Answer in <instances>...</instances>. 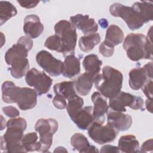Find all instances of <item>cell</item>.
<instances>
[{
  "label": "cell",
  "mask_w": 153,
  "mask_h": 153,
  "mask_svg": "<svg viewBox=\"0 0 153 153\" xmlns=\"http://www.w3.org/2000/svg\"><path fill=\"white\" fill-rule=\"evenodd\" d=\"M54 152H67L68 151L64 148V147H62V146H59V147H57L56 148V149L54 151Z\"/></svg>",
  "instance_id": "cell-41"
},
{
  "label": "cell",
  "mask_w": 153,
  "mask_h": 153,
  "mask_svg": "<svg viewBox=\"0 0 153 153\" xmlns=\"http://www.w3.org/2000/svg\"><path fill=\"white\" fill-rule=\"evenodd\" d=\"M44 46L48 49L53 51H56L58 53H61L62 43L59 36L54 34L48 37L45 41Z\"/></svg>",
  "instance_id": "cell-32"
},
{
  "label": "cell",
  "mask_w": 153,
  "mask_h": 153,
  "mask_svg": "<svg viewBox=\"0 0 153 153\" xmlns=\"http://www.w3.org/2000/svg\"><path fill=\"white\" fill-rule=\"evenodd\" d=\"M58 129V123L53 118H41L35 125V130L39 134L40 152H48L53 142V136Z\"/></svg>",
  "instance_id": "cell-7"
},
{
  "label": "cell",
  "mask_w": 153,
  "mask_h": 153,
  "mask_svg": "<svg viewBox=\"0 0 153 153\" xmlns=\"http://www.w3.org/2000/svg\"><path fill=\"white\" fill-rule=\"evenodd\" d=\"M7 129L1 137V149L7 152H26L22 144L27 123L22 117L13 118L7 122Z\"/></svg>",
  "instance_id": "cell-2"
},
{
  "label": "cell",
  "mask_w": 153,
  "mask_h": 153,
  "mask_svg": "<svg viewBox=\"0 0 153 153\" xmlns=\"http://www.w3.org/2000/svg\"><path fill=\"white\" fill-rule=\"evenodd\" d=\"M8 65L11 66L9 71L11 76L16 79L22 78L29 71V63L27 57H16Z\"/></svg>",
  "instance_id": "cell-21"
},
{
  "label": "cell",
  "mask_w": 153,
  "mask_h": 153,
  "mask_svg": "<svg viewBox=\"0 0 153 153\" xmlns=\"http://www.w3.org/2000/svg\"><path fill=\"white\" fill-rule=\"evenodd\" d=\"M53 90L56 95L59 96L68 100L76 94L74 81H63L56 84L53 87Z\"/></svg>",
  "instance_id": "cell-23"
},
{
  "label": "cell",
  "mask_w": 153,
  "mask_h": 153,
  "mask_svg": "<svg viewBox=\"0 0 153 153\" xmlns=\"http://www.w3.org/2000/svg\"><path fill=\"white\" fill-rule=\"evenodd\" d=\"M1 90L3 102L6 103H16L21 110L32 109L37 103L38 94L35 89L20 87L11 81H5L2 85Z\"/></svg>",
  "instance_id": "cell-1"
},
{
  "label": "cell",
  "mask_w": 153,
  "mask_h": 153,
  "mask_svg": "<svg viewBox=\"0 0 153 153\" xmlns=\"http://www.w3.org/2000/svg\"><path fill=\"white\" fill-rule=\"evenodd\" d=\"M55 34L57 35L62 43L61 53L64 56L74 54L77 41V33L75 26L69 21L62 20L54 26Z\"/></svg>",
  "instance_id": "cell-5"
},
{
  "label": "cell",
  "mask_w": 153,
  "mask_h": 153,
  "mask_svg": "<svg viewBox=\"0 0 153 153\" xmlns=\"http://www.w3.org/2000/svg\"><path fill=\"white\" fill-rule=\"evenodd\" d=\"M123 46L128 58L132 61L152 59V41L142 33L127 35Z\"/></svg>",
  "instance_id": "cell-4"
},
{
  "label": "cell",
  "mask_w": 153,
  "mask_h": 153,
  "mask_svg": "<svg viewBox=\"0 0 153 153\" xmlns=\"http://www.w3.org/2000/svg\"><path fill=\"white\" fill-rule=\"evenodd\" d=\"M142 89L148 99H152V79L148 80L142 87Z\"/></svg>",
  "instance_id": "cell-36"
},
{
  "label": "cell",
  "mask_w": 153,
  "mask_h": 153,
  "mask_svg": "<svg viewBox=\"0 0 153 153\" xmlns=\"http://www.w3.org/2000/svg\"><path fill=\"white\" fill-rule=\"evenodd\" d=\"M83 99L78 95L69 99L66 108L70 118L72 117L78 111H79L83 107Z\"/></svg>",
  "instance_id": "cell-31"
},
{
  "label": "cell",
  "mask_w": 153,
  "mask_h": 153,
  "mask_svg": "<svg viewBox=\"0 0 153 153\" xmlns=\"http://www.w3.org/2000/svg\"><path fill=\"white\" fill-rule=\"evenodd\" d=\"M71 145L74 149L79 152H99V150L93 145H91L87 138L82 134L76 133L72 136L70 140Z\"/></svg>",
  "instance_id": "cell-20"
},
{
  "label": "cell",
  "mask_w": 153,
  "mask_h": 153,
  "mask_svg": "<svg viewBox=\"0 0 153 153\" xmlns=\"http://www.w3.org/2000/svg\"><path fill=\"white\" fill-rule=\"evenodd\" d=\"M101 152H113V153H118L121 152L118 147L112 146L111 145H105L103 146L100 151Z\"/></svg>",
  "instance_id": "cell-37"
},
{
  "label": "cell",
  "mask_w": 153,
  "mask_h": 153,
  "mask_svg": "<svg viewBox=\"0 0 153 153\" xmlns=\"http://www.w3.org/2000/svg\"><path fill=\"white\" fill-rule=\"evenodd\" d=\"M70 22L85 35L96 33L98 30V25L94 19L90 18L88 15L78 14L70 17Z\"/></svg>",
  "instance_id": "cell-13"
},
{
  "label": "cell",
  "mask_w": 153,
  "mask_h": 153,
  "mask_svg": "<svg viewBox=\"0 0 153 153\" xmlns=\"http://www.w3.org/2000/svg\"><path fill=\"white\" fill-rule=\"evenodd\" d=\"M152 99H147L145 102V107L148 111L151 113L152 112Z\"/></svg>",
  "instance_id": "cell-40"
},
{
  "label": "cell",
  "mask_w": 153,
  "mask_h": 153,
  "mask_svg": "<svg viewBox=\"0 0 153 153\" xmlns=\"http://www.w3.org/2000/svg\"><path fill=\"white\" fill-rule=\"evenodd\" d=\"M153 148L152 146V139H150L149 140H146L143 143L140 148L141 152H148L152 151Z\"/></svg>",
  "instance_id": "cell-39"
},
{
  "label": "cell",
  "mask_w": 153,
  "mask_h": 153,
  "mask_svg": "<svg viewBox=\"0 0 153 153\" xmlns=\"http://www.w3.org/2000/svg\"><path fill=\"white\" fill-rule=\"evenodd\" d=\"M107 123L113 126L118 131H126L131 126V117L121 112L111 111L107 114Z\"/></svg>",
  "instance_id": "cell-14"
},
{
  "label": "cell",
  "mask_w": 153,
  "mask_h": 153,
  "mask_svg": "<svg viewBox=\"0 0 153 153\" xmlns=\"http://www.w3.org/2000/svg\"><path fill=\"white\" fill-rule=\"evenodd\" d=\"M17 13V9L8 1H0V25L2 26Z\"/></svg>",
  "instance_id": "cell-30"
},
{
  "label": "cell",
  "mask_w": 153,
  "mask_h": 153,
  "mask_svg": "<svg viewBox=\"0 0 153 153\" xmlns=\"http://www.w3.org/2000/svg\"><path fill=\"white\" fill-rule=\"evenodd\" d=\"M103 124L94 121L88 128L89 137L94 142L100 145L114 141L119 132L111 124L107 123V124L105 126Z\"/></svg>",
  "instance_id": "cell-8"
},
{
  "label": "cell",
  "mask_w": 153,
  "mask_h": 153,
  "mask_svg": "<svg viewBox=\"0 0 153 153\" xmlns=\"http://www.w3.org/2000/svg\"><path fill=\"white\" fill-rule=\"evenodd\" d=\"M99 51L104 57H109L112 56L114 53V47L107 44L103 41L99 45Z\"/></svg>",
  "instance_id": "cell-33"
},
{
  "label": "cell",
  "mask_w": 153,
  "mask_h": 153,
  "mask_svg": "<svg viewBox=\"0 0 153 153\" xmlns=\"http://www.w3.org/2000/svg\"><path fill=\"white\" fill-rule=\"evenodd\" d=\"M71 119L79 129L88 130L90 125L94 121L93 115V106L82 107Z\"/></svg>",
  "instance_id": "cell-16"
},
{
  "label": "cell",
  "mask_w": 153,
  "mask_h": 153,
  "mask_svg": "<svg viewBox=\"0 0 153 153\" xmlns=\"http://www.w3.org/2000/svg\"><path fill=\"white\" fill-rule=\"evenodd\" d=\"M81 71L80 60L74 54L65 56L62 75L68 78H72L79 74Z\"/></svg>",
  "instance_id": "cell-19"
},
{
  "label": "cell",
  "mask_w": 153,
  "mask_h": 153,
  "mask_svg": "<svg viewBox=\"0 0 153 153\" xmlns=\"http://www.w3.org/2000/svg\"><path fill=\"white\" fill-rule=\"evenodd\" d=\"M96 77L94 75L87 72L80 75L74 81L75 91L80 96L87 95L92 88Z\"/></svg>",
  "instance_id": "cell-18"
},
{
  "label": "cell",
  "mask_w": 153,
  "mask_h": 153,
  "mask_svg": "<svg viewBox=\"0 0 153 153\" xmlns=\"http://www.w3.org/2000/svg\"><path fill=\"white\" fill-rule=\"evenodd\" d=\"M102 65V61L98 56L94 54L86 56L82 61V66L85 72H89L94 76H97L100 71V67Z\"/></svg>",
  "instance_id": "cell-26"
},
{
  "label": "cell",
  "mask_w": 153,
  "mask_h": 153,
  "mask_svg": "<svg viewBox=\"0 0 153 153\" xmlns=\"http://www.w3.org/2000/svg\"><path fill=\"white\" fill-rule=\"evenodd\" d=\"M118 147L121 152H137L139 151V142L133 135H124L120 138Z\"/></svg>",
  "instance_id": "cell-22"
},
{
  "label": "cell",
  "mask_w": 153,
  "mask_h": 153,
  "mask_svg": "<svg viewBox=\"0 0 153 153\" xmlns=\"http://www.w3.org/2000/svg\"><path fill=\"white\" fill-rule=\"evenodd\" d=\"M122 73L109 66L103 68L102 74H99L94 79V86L105 97H115L120 91L123 85Z\"/></svg>",
  "instance_id": "cell-3"
},
{
  "label": "cell",
  "mask_w": 153,
  "mask_h": 153,
  "mask_svg": "<svg viewBox=\"0 0 153 153\" xmlns=\"http://www.w3.org/2000/svg\"><path fill=\"white\" fill-rule=\"evenodd\" d=\"M30 50L22 42H18L10 48L5 54V60L7 65L14 59L18 57H27L28 52Z\"/></svg>",
  "instance_id": "cell-25"
},
{
  "label": "cell",
  "mask_w": 153,
  "mask_h": 153,
  "mask_svg": "<svg viewBox=\"0 0 153 153\" xmlns=\"http://www.w3.org/2000/svg\"><path fill=\"white\" fill-rule=\"evenodd\" d=\"M152 62H149L142 68H136L131 69L128 74V84L130 88L138 90L149 79L153 78Z\"/></svg>",
  "instance_id": "cell-12"
},
{
  "label": "cell",
  "mask_w": 153,
  "mask_h": 153,
  "mask_svg": "<svg viewBox=\"0 0 153 153\" xmlns=\"http://www.w3.org/2000/svg\"><path fill=\"white\" fill-rule=\"evenodd\" d=\"M22 144L26 152L40 151L41 145L38 140L36 132H30L25 134L22 140Z\"/></svg>",
  "instance_id": "cell-29"
},
{
  "label": "cell",
  "mask_w": 153,
  "mask_h": 153,
  "mask_svg": "<svg viewBox=\"0 0 153 153\" xmlns=\"http://www.w3.org/2000/svg\"><path fill=\"white\" fill-rule=\"evenodd\" d=\"M124 38V33L121 29L115 25H111L106 30L104 42L114 47V46L121 43Z\"/></svg>",
  "instance_id": "cell-24"
},
{
  "label": "cell",
  "mask_w": 153,
  "mask_h": 153,
  "mask_svg": "<svg viewBox=\"0 0 153 153\" xmlns=\"http://www.w3.org/2000/svg\"><path fill=\"white\" fill-rule=\"evenodd\" d=\"M52 102L54 106L57 109H63L66 108L67 105L66 100L57 95H55V96L53 99Z\"/></svg>",
  "instance_id": "cell-34"
},
{
  "label": "cell",
  "mask_w": 153,
  "mask_h": 153,
  "mask_svg": "<svg viewBox=\"0 0 153 153\" xmlns=\"http://www.w3.org/2000/svg\"><path fill=\"white\" fill-rule=\"evenodd\" d=\"M91 99L94 104V106H93V115L94 121L103 123L105 121V114L107 112L109 108L106 99L97 91L93 93Z\"/></svg>",
  "instance_id": "cell-17"
},
{
  "label": "cell",
  "mask_w": 153,
  "mask_h": 153,
  "mask_svg": "<svg viewBox=\"0 0 153 153\" xmlns=\"http://www.w3.org/2000/svg\"><path fill=\"white\" fill-rule=\"evenodd\" d=\"M36 61L38 65L51 76H57L62 74L63 62L56 59L47 51H39L36 55Z\"/></svg>",
  "instance_id": "cell-11"
},
{
  "label": "cell",
  "mask_w": 153,
  "mask_h": 153,
  "mask_svg": "<svg viewBox=\"0 0 153 153\" xmlns=\"http://www.w3.org/2000/svg\"><path fill=\"white\" fill-rule=\"evenodd\" d=\"M2 111L4 113L10 118H16L20 115V112L19 110L12 106L3 107Z\"/></svg>",
  "instance_id": "cell-35"
},
{
  "label": "cell",
  "mask_w": 153,
  "mask_h": 153,
  "mask_svg": "<svg viewBox=\"0 0 153 153\" xmlns=\"http://www.w3.org/2000/svg\"><path fill=\"white\" fill-rule=\"evenodd\" d=\"M131 8L136 11L143 20L145 23H148L153 19L152 3L151 2H136Z\"/></svg>",
  "instance_id": "cell-27"
},
{
  "label": "cell",
  "mask_w": 153,
  "mask_h": 153,
  "mask_svg": "<svg viewBox=\"0 0 153 153\" xmlns=\"http://www.w3.org/2000/svg\"><path fill=\"white\" fill-rule=\"evenodd\" d=\"M44 26L39 17L35 14H30L25 18L23 31L30 38H36L42 33Z\"/></svg>",
  "instance_id": "cell-15"
},
{
  "label": "cell",
  "mask_w": 153,
  "mask_h": 153,
  "mask_svg": "<svg viewBox=\"0 0 153 153\" xmlns=\"http://www.w3.org/2000/svg\"><path fill=\"white\" fill-rule=\"evenodd\" d=\"M25 81L29 86L34 88L39 96L48 93L53 83V79L49 76L36 68H32L27 72Z\"/></svg>",
  "instance_id": "cell-10"
},
{
  "label": "cell",
  "mask_w": 153,
  "mask_h": 153,
  "mask_svg": "<svg viewBox=\"0 0 153 153\" xmlns=\"http://www.w3.org/2000/svg\"><path fill=\"white\" fill-rule=\"evenodd\" d=\"M110 14L114 17H121L132 30L140 28L145 22L140 14L130 7L120 3H114L109 7Z\"/></svg>",
  "instance_id": "cell-6"
},
{
  "label": "cell",
  "mask_w": 153,
  "mask_h": 153,
  "mask_svg": "<svg viewBox=\"0 0 153 153\" xmlns=\"http://www.w3.org/2000/svg\"><path fill=\"white\" fill-rule=\"evenodd\" d=\"M100 36L98 33H93L81 36L79 39V49L83 52H89L100 42Z\"/></svg>",
  "instance_id": "cell-28"
},
{
  "label": "cell",
  "mask_w": 153,
  "mask_h": 153,
  "mask_svg": "<svg viewBox=\"0 0 153 153\" xmlns=\"http://www.w3.org/2000/svg\"><path fill=\"white\" fill-rule=\"evenodd\" d=\"M143 100L139 96L130 93L120 91L115 97L109 99V107L114 111L126 112V107L128 106L134 110L142 109Z\"/></svg>",
  "instance_id": "cell-9"
},
{
  "label": "cell",
  "mask_w": 153,
  "mask_h": 153,
  "mask_svg": "<svg viewBox=\"0 0 153 153\" xmlns=\"http://www.w3.org/2000/svg\"><path fill=\"white\" fill-rule=\"evenodd\" d=\"M17 2L23 8H32L35 7L39 3V1H17Z\"/></svg>",
  "instance_id": "cell-38"
}]
</instances>
